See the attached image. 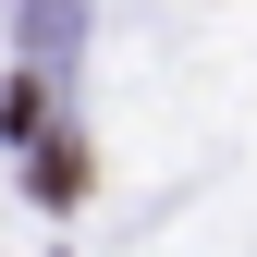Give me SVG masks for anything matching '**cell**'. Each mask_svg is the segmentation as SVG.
<instances>
[{
	"mask_svg": "<svg viewBox=\"0 0 257 257\" xmlns=\"http://www.w3.org/2000/svg\"><path fill=\"white\" fill-rule=\"evenodd\" d=\"M74 196H86V147L37 122V208H74Z\"/></svg>",
	"mask_w": 257,
	"mask_h": 257,
	"instance_id": "6da1fadb",
	"label": "cell"
},
{
	"mask_svg": "<svg viewBox=\"0 0 257 257\" xmlns=\"http://www.w3.org/2000/svg\"><path fill=\"white\" fill-rule=\"evenodd\" d=\"M37 122H49V74H13L0 86V135H37Z\"/></svg>",
	"mask_w": 257,
	"mask_h": 257,
	"instance_id": "7a4b0ae2",
	"label": "cell"
}]
</instances>
